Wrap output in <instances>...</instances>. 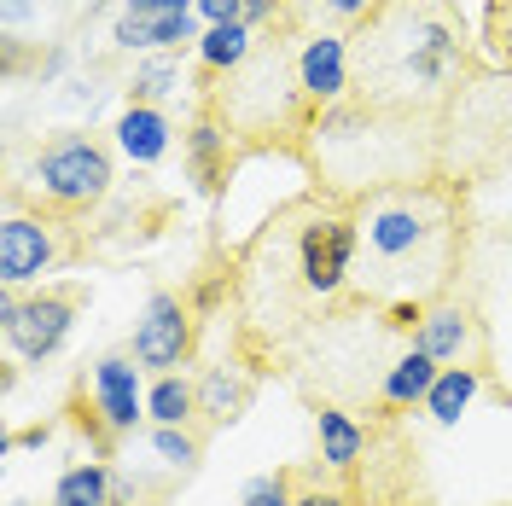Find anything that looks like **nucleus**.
<instances>
[{
    "mask_svg": "<svg viewBox=\"0 0 512 506\" xmlns=\"http://www.w3.org/2000/svg\"><path fill=\"white\" fill-rule=\"evenodd\" d=\"M355 204L332 192H297L251 233L233 256V297H239V349L251 361L291 367L297 349L332 315L355 309Z\"/></svg>",
    "mask_w": 512,
    "mask_h": 506,
    "instance_id": "nucleus-1",
    "label": "nucleus"
},
{
    "mask_svg": "<svg viewBox=\"0 0 512 506\" xmlns=\"http://www.w3.org/2000/svg\"><path fill=\"white\" fill-rule=\"evenodd\" d=\"M460 262H466V187L437 175L355 204L350 297L390 315L402 332L448 297Z\"/></svg>",
    "mask_w": 512,
    "mask_h": 506,
    "instance_id": "nucleus-2",
    "label": "nucleus"
},
{
    "mask_svg": "<svg viewBox=\"0 0 512 506\" xmlns=\"http://www.w3.org/2000/svg\"><path fill=\"white\" fill-rule=\"evenodd\" d=\"M472 76L483 53L460 0H384L350 35V99L373 111L437 123Z\"/></svg>",
    "mask_w": 512,
    "mask_h": 506,
    "instance_id": "nucleus-3",
    "label": "nucleus"
},
{
    "mask_svg": "<svg viewBox=\"0 0 512 506\" xmlns=\"http://www.w3.org/2000/svg\"><path fill=\"white\" fill-rule=\"evenodd\" d=\"M297 158L309 163L320 192L361 204L373 192L437 181V123L373 111L361 99H338L309 123V140Z\"/></svg>",
    "mask_w": 512,
    "mask_h": 506,
    "instance_id": "nucleus-4",
    "label": "nucleus"
},
{
    "mask_svg": "<svg viewBox=\"0 0 512 506\" xmlns=\"http://www.w3.org/2000/svg\"><path fill=\"white\" fill-rule=\"evenodd\" d=\"M204 111L227 128V140L239 152H303L309 123L320 117V105L309 99L303 76H297V41L291 35H268L256 41L251 59L222 70L204 94Z\"/></svg>",
    "mask_w": 512,
    "mask_h": 506,
    "instance_id": "nucleus-5",
    "label": "nucleus"
},
{
    "mask_svg": "<svg viewBox=\"0 0 512 506\" xmlns=\"http://www.w3.org/2000/svg\"><path fill=\"white\" fill-rule=\"evenodd\" d=\"M396 338H402V326L379 309H367V303H355L344 315H332L320 326L309 344L297 349V361H291V373L297 384H309L320 396V408H361V402H384V379H390V367L402 361L396 355Z\"/></svg>",
    "mask_w": 512,
    "mask_h": 506,
    "instance_id": "nucleus-6",
    "label": "nucleus"
},
{
    "mask_svg": "<svg viewBox=\"0 0 512 506\" xmlns=\"http://www.w3.org/2000/svg\"><path fill=\"white\" fill-rule=\"evenodd\" d=\"M437 175L454 187H489L512 175V70L472 76L437 117Z\"/></svg>",
    "mask_w": 512,
    "mask_h": 506,
    "instance_id": "nucleus-7",
    "label": "nucleus"
},
{
    "mask_svg": "<svg viewBox=\"0 0 512 506\" xmlns=\"http://www.w3.org/2000/svg\"><path fill=\"white\" fill-rule=\"evenodd\" d=\"M111 181H117L111 175V152L94 134H59V140H47L35 152L30 175H12L6 198H12V210L35 204L41 216H82L111 192Z\"/></svg>",
    "mask_w": 512,
    "mask_h": 506,
    "instance_id": "nucleus-8",
    "label": "nucleus"
},
{
    "mask_svg": "<svg viewBox=\"0 0 512 506\" xmlns=\"http://www.w3.org/2000/svg\"><path fill=\"white\" fill-rule=\"evenodd\" d=\"M6 315V344L18 349L24 361H47L64 344L70 320H76V291H35V297H6L0 303Z\"/></svg>",
    "mask_w": 512,
    "mask_h": 506,
    "instance_id": "nucleus-9",
    "label": "nucleus"
},
{
    "mask_svg": "<svg viewBox=\"0 0 512 506\" xmlns=\"http://www.w3.org/2000/svg\"><path fill=\"white\" fill-rule=\"evenodd\" d=\"M192 338H198L192 309L175 291H158L140 315V332H134V361L140 367H181L192 355Z\"/></svg>",
    "mask_w": 512,
    "mask_h": 506,
    "instance_id": "nucleus-10",
    "label": "nucleus"
},
{
    "mask_svg": "<svg viewBox=\"0 0 512 506\" xmlns=\"http://www.w3.org/2000/svg\"><path fill=\"white\" fill-rule=\"evenodd\" d=\"M59 256H64L59 222L24 216V210L6 216V227H0V280L6 285H24V280H35V274H47Z\"/></svg>",
    "mask_w": 512,
    "mask_h": 506,
    "instance_id": "nucleus-11",
    "label": "nucleus"
},
{
    "mask_svg": "<svg viewBox=\"0 0 512 506\" xmlns=\"http://www.w3.org/2000/svg\"><path fill=\"white\" fill-rule=\"evenodd\" d=\"M379 6L384 0H280L274 30L291 35V41H303V35H344L350 41Z\"/></svg>",
    "mask_w": 512,
    "mask_h": 506,
    "instance_id": "nucleus-12",
    "label": "nucleus"
},
{
    "mask_svg": "<svg viewBox=\"0 0 512 506\" xmlns=\"http://www.w3.org/2000/svg\"><path fill=\"white\" fill-rule=\"evenodd\" d=\"M297 76L320 111L350 99V41L344 35H303L297 41Z\"/></svg>",
    "mask_w": 512,
    "mask_h": 506,
    "instance_id": "nucleus-13",
    "label": "nucleus"
},
{
    "mask_svg": "<svg viewBox=\"0 0 512 506\" xmlns=\"http://www.w3.org/2000/svg\"><path fill=\"white\" fill-rule=\"evenodd\" d=\"M117 41L128 53H152V47H181L187 41V6L169 0H128L117 18Z\"/></svg>",
    "mask_w": 512,
    "mask_h": 506,
    "instance_id": "nucleus-14",
    "label": "nucleus"
},
{
    "mask_svg": "<svg viewBox=\"0 0 512 506\" xmlns=\"http://www.w3.org/2000/svg\"><path fill=\"white\" fill-rule=\"evenodd\" d=\"M187 158H192V181L204 192H222L227 169H233V158H239V146L227 140V128L210 117V111H198V123H192L187 134Z\"/></svg>",
    "mask_w": 512,
    "mask_h": 506,
    "instance_id": "nucleus-15",
    "label": "nucleus"
},
{
    "mask_svg": "<svg viewBox=\"0 0 512 506\" xmlns=\"http://www.w3.org/2000/svg\"><path fill=\"white\" fill-rule=\"evenodd\" d=\"M472 344H478V320L466 315V309H454V303L425 309L414 349H425L431 361H460V349H472ZM460 367H466V361H460Z\"/></svg>",
    "mask_w": 512,
    "mask_h": 506,
    "instance_id": "nucleus-16",
    "label": "nucleus"
},
{
    "mask_svg": "<svg viewBox=\"0 0 512 506\" xmlns=\"http://www.w3.org/2000/svg\"><path fill=\"white\" fill-rule=\"evenodd\" d=\"M94 396L105 413V431H128L140 419V384H134V367L123 355H105L94 367Z\"/></svg>",
    "mask_w": 512,
    "mask_h": 506,
    "instance_id": "nucleus-17",
    "label": "nucleus"
},
{
    "mask_svg": "<svg viewBox=\"0 0 512 506\" xmlns=\"http://www.w3.org/2000/svg\"><path fill=\"white\" fill-rule=\"evenodd\" d=\"M251 402V373L239 367V361H216V367H204V379H198V408L210 413L216 425H233L239 413Z\"/></svg>",
    "mask_w": 512,
    "mask_h": 506,
    "instance_id": "nucleus-18",
    "label": "nucleus"
},
{
    "mask_svg": "<svg viewBox=\"0 0 512 506\" xmlns=\"http://www.w3.org/2000/svg\"><path fill=\"white\" fill-rule=\"evenodd\" d=\"M315 437H320V460L332 472H355L361 454H367V431L344 408H315Z\"/></svg>",
    "mask_w": 512,
    "mask_h": 506,
    "instance_id": "nucleus-19",
    "label": "nucleus"
},
{
    "mask_svg": "<svg viewBox=\"0 0 512 506\" xmlns=\"http://www.w3.org/2000/svg\"><path fill=\"white\" fill-rule=\"evenodd\" d=\"M117 140L134 163H158L169 152V117L152 111V105H128L123 123H117Z\"/></svg>",
    "mask_w": 512,
    "mask_h": 506,
    "instance_id": "nucleus-20",
    "label": "nucleus"
},
{
    "mask_svg": "<svg viewBox=\"0 0 512 506\" xmlns=\"http://www.w3.org/2000/svg\"><path fill=\"white\" fill-rule=\"evenodd\" d=\"M431 384H437V361H431L425 349H408V355L390 367V379H384V408L425 402V396H431Z\"/></svg>",
    "mask_w": 512,
    "mask_h": 506,
    "instance_id": "nucleus-21",
    "label": "nucleus"
},
{
    "mask_svg": "<svg viewBox=\"0 0 512 506\" xmlns=\"http://www.w3.org/2000/svg\"><path fill=\"white\" fill-rule=\"evenodd\" d=\"M478 367H443L437 373V384H431V396H425V408H431V419H443V425H454L460 413L472 408V396H478Z\"/></svg>",
    "mask_w": 512,
    "mask_h": 506,
    "instance_id": "nucleus-22",
    "label": "nucleus"
},
{
    "mask_svg": "<svg viewBox=\"0 0 512 506\" xmlns=\"http://www.w3.org/2000/svg\"><path fill=\"white\" fill-rule=\"evenodd\" d=\"M53 506H111V472L88 460V466H70L53 489Z\"/></svg>",
    "mask_w": 512,
    "mask_h": 506,
    "instance_id": "nucleus-23",
    "label": "nucleus"
},
{
    "mask_svg": "<svg viewBox=\"0 0 512 506\" xmlns=\"http://www.w3.org/2000/svg\"><path fill=\"white\" fill-rule=\"evenodd\" d=\"M251 47H256V41L245 35V24H216V30L198 41V59H204V70H216V76H222V70H233V64L251 59Z\"/></svg>",
    "mask_w": 512,
    "mask_h": 506,
    "instance_id": "nucleus-24",
    "label": "nucleus"
},
{
    "mask_svg": "<svg viewBox=\"0 0 512 506\" xmlns=\"http://www.w3.org/2000/svg\"><path fill=\"white\" fill-rule=\"evenodd\" d=\"M146 408H152L158 425H187L192 413H198V390H192L187 379H175V373H163V379L152 384V396H146Z\"/></svg>",
    "mask_w": 512,
    "mask_h": 506,
    "instance_id": "nucleus-25",
    "label": "nucleus"
},
{
    "mask_svg": "<svg viewBox=\"0 0 512 506\" xmlns=\"http://www.w3.org/2000/svg\"><path fill=\"white\" fill-rule=\"evenodd\" d=\"M483 35H489V53L501 59V70H512V0H489Z\"/></svg>",
    "mask_w": 512,
    "mask_h": 506,
    "instance_id": "nucleus-26",
    "label": "nucleus"
},
{
    "mask_svg": "<svg viewBox=\"0 0 512 506\" xmlns=\"http://www.w3.org/2000/svg\"><path fill=\"white\" fill-rule=\"evenodd\" d=\"M291 472H268V477H251L245 489V506H291Z\"/></svg>",
    "mask_w": 512,
    "mask_h": 506,
    "instance_id": "nucleus-27",
    "label": "nucleus"
},
{
    "mask_svg": "<svg viewBox=\"0 0 512 506\" xmlns=\"http://www.w3.org/2000/svg\"><path fill=\"white\" fill-rule=\"evenodd\" d=\"M152 443H158V454L169 460V466H192V460H198V443H192L187 431H175V425H158Z\"/></svg>",
    "mask_w": 512,
    "mask_h": 506,
    "instance_id": "nucleus-28",
    "label": "nucleus"
},
{
    "mask_svg": "<svg viewBox=\"0 0 512 506\" xmlns=\"http://www.w3.org/2000/svg\"><path fill=\"white\" fill-rule=\"evenodd\" d=\"M169 82H175L169 64H146V70L134 76V94H169Z\"/></svg>",
    "mask_w": 512,
    "mask_h": 506,
    "instance_id": "nucleus-29",
    "label": "nucleus"
},
{
    "mask_svg": "<svg viewBox=\"0 0 512 506\" xmlns=\"http://www.w3.org/2000/svg\"><path fill=\"white\" fill-rule=\"evenodd\" d=\"M291 506H350V495H344V489H320V483H303Z\"/></svg>",
    "mask_w": 512,
    "mask_h": 506,
    "instance_id": "nucleus-30",
    "label": "nucleus"
},
{
    "mask_svg": "<svg viewBox=\"0 0 512 506\" xmlns=\"http://www.w3.org/2000/svg\"><path fill=\"white\" fill-rule=\"evenodd\" d=\"M216 24H239V12H245V0H198Z\"/></svg>",
    "mask_w": 512,
    "mask_h": 506,
    "instance_id": "nucleus-31",
    "label": "nucleus"
},
{
    "mask_svg": "<svg viewBox=\"0 0 512 506\" xmlns=\"http://www.w3.org/2000/svg\"><path fill=\"white\" fill-rule=\"evenodd\" d=\"M245 12H251V18H268V24H274V18H280V0H245Z\"/></svg>",
    "mask_w": 512,
    "mask_h": 506,
    "instance_id": "nucleus-32",
    "label": "nucleus"
},
{
    "mask_svg": "<svg viewBox=\"0 0 512 506\" xmlns=\"http://www.w3.org/2000/svg\"><path fill=\"white\" fill-rule=\"evenodd\" d=\"M12 506H30V501H12Z\"/></svg>",
    "mask_w": 512,
    "mask_h": 506,
    "instance_id": "nucleus-33",
    "label": "nucleus"
}]
</instances>
